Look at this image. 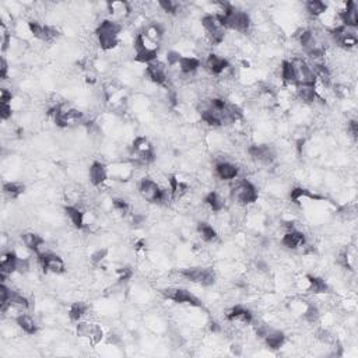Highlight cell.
Returning <instances> with one entry per match:
<instances>
[{
    "instance_id": "obj_9",
    "label": "cell",
    "mask_w": 358,
    "mask_h": 358,
    "mask_svg": "<svg viewBox=\"0 0 358 358\" xmlns=\"http://www.w3.org/2000/svg\"><path fill=\"white\" fill-rule=\"evenodd\" d=\"M332 37L336 41V44L344 49H351L354 46H357L358 38L355 33L351 28H347L344 26H337L332 30Z\"/></svg>"
},
{
    "instance_id": "obj_5",
    "label": "cell",
    "mask_w": 358,
    "mask_h": 358,
    "mask_svg": "<svg viewBox=\"0 0 358 358\" xmlns=\"http://www.w3.org/2000/svg\"><path fill=\"white\" fill-rule=\"evenodd\" d=\"M258 197H259L258 189L254 183L249 182V181H242L232 189V199L236 203L244 204V206L255 203L258 200Z\"/></svg>"
},
{
    "instance_id": "obj_19",
    "label": "cell",
    "mask_w": 358,
    "mask_h": 358,
    "mask_svg": "<svg viewBox=\"0 0 358 358\" xmlns=\"http://www.w3.org/2000/svg\"><path fill=\"white\" fill-rule=\"evenodd\" d=\"M17 262H19V256L16 252H7L6 255H3L2 261H0V276H2L3 283H5V277L7 274L17 272Z\"/></svg>"
},
{
    "instance_id": "obj_52",
    "label": "cell",
    "mask_w": 358,
    "mask_h": 358,
    "mask_svg": "<svg viewBox=\"0 0 358 358\" xmlns=\"http://www.w3.org/2000/svg\"><path fill=\"white\" fill-rule=\"evenodd\" d=\"M348 132L351 133V136L354 137V139H357V136H358V124H357V121H350L348 122Z\"/></svg>"
},
{
    "instance_id": "obj_40",
    "label": "cell",
    "mask_w": 358,
    "mask_h": 358,
    "mask_svg": "<svg viewBox=\"0 0 358 358\" xmlns=\"http://www.w3.org/2000/svg\"><path fill=\"white\" fill-rule=\"evenodd\" d=\"M158 6L163 9L165 13L170 14H176L179 10V3L172 2V0H160L158 2Z\"/></svg>"
},
{
    "instance_id": "obj_47",
    "label": "cell",
    "mask_w": 358,
    "mask_h": 358,
    "mask_svg": "<svg viewBox=\"0 0 358 358\" xmlns=\"http://www.w3.org/2000/svg\"><path fill=\"white\" fill-rule=\"evenodd\" d=\"M30 269V261L27 258H19L17 262V272L19 273H27Z\"/></svg>"
},
{
    "instance_id": "obj_12",
    "label": "cell",
    "mask_w": 358,
    "mask_h": 358,
    "mask_svg": "<svg viewBox=\"0 0 358 358\" xmlns=\"http://www.w3.org/2000/svg\"><path fill=\"white\" fill-rule=\"evenodd\" d=\"M76 330H77V334L80 337L88 339L92 344L99 343L102 340V337H104L102 329L98 325H95V323H90V322H78Z\"/></svg>"
},
{
    "instance_id": "obj_36",
    "label": "cell",
    "mask_w": 358,
    "mask_h": 358,
    "mask_svg": "<svg viewBox=\"0 0 358 358\" xmlns=\"http://www.w3.org/2000/svg\"><path fill=\"white\" fill-rule=\"evenodd\" d=\"M87 311H88V306L85 305L84 302H74L69 309V316L73 322H80L81 318L87 313Z\"/></svg>"
},
{
    "instance_id": "obj_49",
    "label": "cell",
    "mask_w": 358,
    "mask_h": 358,
    "mask_svg": "<svg viewBox=\"0 0 358 358\" xmlns=\"http://www.w3.org/2000/svg\"><path fill=\"white\" fill-rule=\"evenodd\" d=\"M339 263L341 265V266L344 267V269H348V270H351V269H352L351 265H350V258H348V254H347V252H344V254L340 255Z\"/></svg>"
},
{
    "instance_id": "obj_17",
    "label": "cell",
    "mask_w": 358,
    "mask_h": 358,
    "mask_svg": "<svg viewBox=\"0 0 358 358\" xmlns=\"http://www.w3.org/2000/svg\"><path fill=\"white\" fill-rule=\"evenodd\" d=\"M227 319L229 322H235V323H242V325H251L254 322V315L252 312L244 308L241 305L234 306L227 315Z\"/></svg>"
},
{
    "instance_id": "obj_33",
    "label": "cell",
    "mask_w": 358,
    "mask_h": 358,
    "mask_svg": "<svg viewBox=\"0 0 358 358\" xmlns=\"http://www.w3.org/2000/svg\"><path fill=\"white\" fill-rule=\"evenodd\" d=\"M306 12L313 17H320L327 12V5L320 0H311L306 3Z\"/></svg>"
},
{
    "instance_id": "obj_23",
    "label": "cell",
    "mask_w": 358,
    "mask_h": 358,
    "mask_svg": "<svg viewBox=\"0 0 358 358\" xmlns=\"http://www.w3.org/2000/svg\"><path fill=\"white\" fill-rule=\"evenodd\" d=\"M306 281H308V291L309 293L316 294V295L329 293V286H327V283L323 279L308 274L306 276Z\"/></svg>"
},
{
    "instance_id": "obj_24",
    "label": "cell",
    "mask_w": 358,
    "mask_h": 358,
    "mask_svg": "<svg viewBox=\"0 0 358 358\" xmlns=\"http://www.w3.org/2000/svg\"><path fill=\"white\" fill-rule=\"evenodd\" d=\"M265 343L269 348L272 350H279L280 347H283L284 341H286V336L284 333L280 330H267V333L265 334Z\"/></svg>"
},
{
    "instance_id": "obj_42",
    "label": "cell",
    "mask_w": 358,
    "mask_h": 358,
    "mask_svg": "<svg viewBox=\"0 0 358 358\" xmlns=\"http://www.w3.org/2000/svg\"><path fill=\"white\" fill-rule=\"evenodd\" d=\"M0 31H2V52H6L7 48H9V45H10V34H9V31H7L6 26L2 23V26H0Z\"/></svg>"
},
{
    "instance_id": "obj_26",
    "label": "cell",
    "mask_w": 358,
    "mask_h": 358,
    "mask_svg": "<svg viewBox=\"0 0 358 358\" xmlns=\"http://www.w3.org/2000/svg\"><path fill=\"white\" fill-rule=\"evenodd\" d=\"M65 213L66 215L69 217V220L72 221V224L78 229L85 227L84 222V214L81 213V210H78L77 207L74 206H66L65 207Z\"/></svg>"
},
{
    "instance_id": "obj_31",
    "label": "cell",
    "mask_w": 358,
    "mask_h": 358,
    "mask_svg": "<svg viewBox=\"0 0 358 358\" xmlns=\"http://www.w3.org/2000/svg\"><path fill=\"white\" fill-rule=\"evenodd\" d=\"M204 202H206V204H207L208 207L211 208L213 211H215V213L221 211L222 208L225 207L224 199H222L221 196L218 195L217 192H210V193L204 197Z\"/></svg>"
},
{
    "instance_id": "obj_44",
    "label": "cell",
    "mask_w": 358,
    "mask_h": 358,
    "mask_svg": "<svg viewBox=\"0 0 358 358\" xmlns=\"http://www.w3.org/2000/svg\"><path fill=\"white\" fill-rule=\"evenodd\" d=\"M13 115V111H12V104H0V116L3 121H7L10 119Z\"/></svg>"
},
{
    "instance_id": "obj_11",
    "label": "cell",
    "mask_w": 358,
    "mask_h": 358,
    "mask_svg": "<svg viewBox=\"0 0 358 358\" xmlns=\"http://www.w3.org/2000/svg\"><path fill=\"white\" fill-rule=\"evenodd\" d=\"M28 28H30V31L35 38H38L39 41H44V42H53L60 35L55 27L44 26V24H39L37 21H30Z\"/></svg>"
},
{
    "instance_id": "obj_37",
    "label": "cell",
    "mask_w": 358,
    "mask_h": 358,
    "mask_svg": "<svg viewBox=\"0 0 358 358\" xmlns=\"http://www.w3.org/2000/svg\"><path fill=\"white\" fill-rule=\"evenodd\" d=\"M9 308H17V309H28L30 302L24 295L12 291V297L9 300Z\"/></svg>"
},
{
    "instance_id": "obj_20",
    "label": "cell",
    "mask_w": 358,
    "mask_h": 358,
    "mask_svg": "<svg viewBox=\"0 0 358 358\" xmlns=\"http://www.w3.org/2000/svg\"><path fill=\"white\" fill-rule=\"evenodd\" d=\"M281 244H283V247H286L287 249H298V248H302L305 245L306 238L305 235L302 234L301 231L291 229V231H287L286 235L283 236Z\"/></svg>"
},
{
    "instance_id": "obj_48",
    "label": "cell",
    "mask_w": 358,
    "mask_h": 358,
    "mask_svg": "<svg viewBox=\"0 0 358 358\" xmlns=\"http://www.w3.org/2000/svg\"><path fill=\"white\" fill-rule=\"evenodd\" d=\"M12 92L9 91L7 88H2L0 90V104H10L12 102Z\"/></svg>"
},
{
    "instance_id": "obj_2",
    "label": "cell",
    "mask_w": 358,
    "mask_h": 358,
    "mask_svg": "<svg viewBox=\"0 0 358 358\" xmlns=\"http://www.w3.org/2000/svg\"><path fill=\"white\" fill-rule=\"evenodd\" d=\"M139 192L144 200L150 203H163L168 200V192L158 186L151 178H143L139 185Z\"/></svg>"
},
{
    "instance_id": "obj_8",
    "label": "cell",
    "mask_w": 358,
    "mask_h": 358,
    "mask_svg": "<svg viewBox=\"0 0 358 358\" xmlns=\"http://www.w3.org/2000/svg\"><path fill=\"white\" fill-rule=\"evenodd\" d=\"M294 66V73H295V84L297 85H311L315 87L316 84V77L313 74L311 66L306 63L302 59H295L291 62ZM295 85V87H297Z\"/></svg>"
},
{
    "instance_id": "obj_25",
    "label": "cell",
    "mask_w": 358,
    "mask_h": 358,
    "mask_svg": "<svg viewBox=\"0 0 358 358\" xmlns=\"http://www.w3.org/2000/svg\"><path fill=\"white\" fill-rule=\"evenodd\" d=\"M16 322H17L20 329L24 333H27V334H35V333L38 332V326L35 323V320H34L31 316L26 315V313L19 315V316L16 318Z\"/></svg>"
},
{
    "instance_id": "obj_18",
    "label": "cell",
    "mask_w": 358,
    "mask_h": 358,
    "mask_svg": "<svg viewBox=\"0 0 358 358\" xmlns=\"http://www.w3.org/2000/svg\"><path fill=\"white\" fill-rule=\"evenodd\" d=\"M206 67H207V70L211 73V74L220 76V74H222V73L225 72L228 67H229V63H228V60L225 58H221V56H218V55H215V53H211V55H208L207 56Z\"/></svg>"
},
{
    "instance_id": "obj_32",
    "label": "cell",
    "mask_w": 358,
    "mask_h": 358,
    "mask_svg": "<svg viewBox=\"0 0 358 358\" xmlns=\"http://www.w3.org/2000/svg\"><path fill=\"white\" fill-rule=\"evenodd\" d=\"M24 189L26 186L20 182H6L3 185V192L10 199H17L19 196L24 193Z\"/></svg>"
},
{
    "instance_id": "obj_30",
    "label": "cell",
    "mask_w": 358,
    "mask_h": 358,
    "mask_svg": "<svg viewBox=\"0 0 358 358\" xmlns=\"http://www.w3.org/2000/svg\"><path fill=\"white\" fill-rule=\"evenodd\" d=\"M106 6H108L109 13L117 16V17H126L132 12L129 3H126V2H112V3H108Z\"/></svg>"
},
{
    "instance_id": "obj_15",
    "label": "cell",
    "mask_w": 358,
    "mask_h": 358,
    "mask_svg": "<svg viewBox=\"0 0 358 358\" xmlns=\"http://www.w3.org/2000/svg\"><path fill=\"white\" fill-rule=\"evenodd\" d=\"M147 76L150 77L153 83H156L158 85H167V81H168L165 66L163 63H160L158 60L151 62L147 65Z\"/></svg>"
},
{
    "instance_id": "obj_51",
    "label": "cell",
    "mask_w": 358,
    "mask_h": 358,
    "mask_svg": "<svg viewBox=\"0 0 358 358\" xmlns=\"http://www.w3.org/2000/svg\"><path fill=\"white\" fill-rule=\"evenodd\" d=\"M105 256H106V249H99V251H97L95 254L92 255V262L94 263H99V262L104 261Z\"/></svg>"
},
{
    "instance_id": "obj_50",
    "label": "cell",
    "mask_w": 358,
    "mask_h": 358,
    "mask_svg": "<svg viewBox=\"0 0 358 358\" xmlns=\"http://www.w3.org/2000/svg\"><path fill=\"white\" fill-rule=\"evenodd\" d=\"M7 72H9V65H7L6 59L2 58V60H0V78L2 80H6Z\"/></svg>"
},
{
    "instance_id": "obj_3",
    "label": "cell",
    "mask_w": 358,
    "mask_h": 358,
    "mask_svg": "<svg viewBox=\"0 0 358 358\" xmlns=\"http://www.w3.org/2000/svg\"><path fill=\"white\" fill-rule=\"evenodd\" d=\"M131 156L135 158V161L137 164H143L147 165L154 161V150L151 143L146 139V137L139 136L133 140L132 144V153Z\"/></svg>"
},
{
    "instance_id": "obj_35",
    "label": "cell",
    "mask_w": 358,
    "mask_h": 358,
    "mask_svg": "<svg viewBox=\"0 0 358 358\" xmlns=\"http://www.w3.org/2000/svg\"><path fill=\"white\" fill-rule=\"evenodd\" d=\"M143 34L146 35V37H147V38L150 39L153 44H156L157 45V44L161 41V38H163L164 30L161 28V26H160V24H150V26L144 30Z\"/></svg>"
},
{
    "instance_id": "obj_22",
    "label": "cell",
    "mask_w": 358,
    "mask_h": 358,
    "mask_svg": "<svg viewBox=\"0 0 358 358\" xmlns=\"http://www.w3.org/2000/svg\"><path fill=\"white\" fill-rule=\"evenodd\" d=\"M88 175H90V181L94 186H101L108 179V171L105 168L104 164L94 163L90 167Z\"/></svg>"
},
{
    "instance_id": "obj_29",
    "label": "cell",
    "mask_w": 358,
    "mask_h": 358,
    "mask_svg": "<svg viewBox=\"0 0 358 358\" xmlns=\"http://www.w3.org/2000/svg\"><path fill=\"white\" fill-rule=\"evenodd\" d=\"M179 69L183 74H192L195 73L199 67H200V60L192 56H182V59L179 60Z\"/></svg>"
},
{
    "instance_id": "obj_43",
    "label": "cell",
    "mask_w": 358,
    "mask_h": 358,
    "mask_svg": "<svg viewBox=\"0 0 358 358\" xmlns=\"http://www.w3.org/2000/svg\"><path fill=\"white\" fill-rule=\"evenodd\" d=\"M116 273H117V277H119V281H128L132 276H133V272H132V269L129 266L117 269Z\"/></svg>"
},
{
    "instance_id": "obj_45",
    "label": "cell",
    "mask_w": 358,
    "mask_h": 358,
    "mask_svg": "<svg viewBox=\"0 0 358 358\" xmlns=\"http://www.w3.org/2000/svg\"><path fill=\"white\" fill-rule=\"evenodd\" d=\"M182 59V55L178 52H174V51H170L167 53V60H168V65L170 66H176L179 65V60Z\"/></svg>"
},
{
    "instance_id": "obj_7",
    "label": "cell",
    "mask_w": 358,
    "mask_h": 358,
    "mask_svg": "<svg viewBox=\"0 0 358 358\" xmlns=\"http://www.w3.org/2000/svg\"><path fill=\"white\" fill-rule=\"evenodd\" d=\"M202 24L204 27V31L207 34L210 42L215 44V45H220L224 41V37H225V28L220 24L217 17L213 14H207L202 19Z\"/></svg>"
},
{
    "instance_id": "obj_6",
    "label": "cell",
    "mask_w": 358,
    "mask_h": 358,
    "mask_svg": "<svg viewBox=\"0 0 358 358\" xmlns=\"http://www.w3.org/2000/svg\"><path fill=\"white\" fill-rule=\"evenodd\" d=\"M161 294L164 295V298L174 301L176 304H186V305L195 306V308L203 306L200 300L185 288H165L161 291Z\"/></svg>"
},
{
    "instance_id": "obj_27",
    "label": "cell",
    "mask_w": 358,
    "mask_h": 358,
    "mask_svg": "<svg viewBox=\"0 0 358 358\" xmlns=\"http://www.w3.org/2000/svg\"><path fill=\"white\" fill-rule=\"evenodd\" d=\"M168 183H170V192L172 199H179V197H182L188 192V185L183 183L182 181H179L175 175L170 176Z\"/></svg>"
},
{
    "instance_id": "obj_14",
    "label": "cell",
    "mask_w": 358,
    "mask_h": 358,
    "mask_svg": "<svg viewBox=\"0 0 358 358\" xmlns=\"http://www.w3.org/2000/svg\"><path fill=\"white\" fill-rule=\"evenodd\" d=\"M339 19L341 21V26L347 28H355L358 26V9L357 3L354 2H347L344 5V9L339 12Z\"/></svg>"
},
{
    "instance_id": "obj_39",
    "label": "cell",
    "mask_w": 358,
    "mask_h": 358,
    "mask_svg": "<svg viewBox=\"0 0 358 358\" xmlns=\"http://www.w3.org/2000/svg\"><path fill=\"white\" fill-rule=\"evenodd\" d=\"M290 197H291V200H294V202H298V200L302 199V197H308V199H312V200H320V199H322L320 196L315 195V193H312V192H309L308 189H304V188L293 189Z\"/></svg>"
},
{
    "instance_id": "obj_34",
    "label": "cell",
    "mask_w": 358,
    "mask_h": 358,
    "mask_svg": "<svg viewBox=\"0 0 358 358\" xmlns=\"http://www.w3.org/2000/svg\"><path fill=\"white\" fill-rule=\"evenodd\" d=\"M281 78L286 84L297 85L295 84V73H294V66L291 62L284 60L281 63Z\"/></svg>"
},
{
    "instance_id": "obj_16",
    "label": "cell",
    "mask_w": 358,
    "mask_h": 358,
    "mask_svg": "<svg viewBox=\"0 0 358 358\" xmlns=\"http://www.w3.org/2000/svg\"><path fill=\"white\" fill-rule=\"evenodd\" d=\"M21 238H23L24 245H26L28 249H31L33 252H35L38 256L48 252V251H46L45 241H44V238H42L41 235L34 234V232H26V234H23Z\"/></svg>"
},
{
    "instance_id": "obj_1",
    "label": "cell",
    "mask_w": 358,
    "mask_h": 358,
    "mask_svg": "<svg viewBox=\"0 0 358 358\" xmlns=\"http://www.w3.org/2000/svg\"><path fill=\"white\" fill-rule=\"evenodd\" d=\"M122 31V26L112 21V20H104L97 28V37L98 42L101 49L104 51H111L115 46L119 44V34Z\"/></svg>"
},
{
    "instance_id": "obj_28",
    "label": "cell",
    "mask_w": 358,
    "mask_h": 358,
    "mask_svg": "<svg viewBox=\"0 0 358 358\" xmlns=\"http://www.w3.org/2000/svg\"><path fill=\"white\" fill-rule=\"evenodd\" d=\"M297 94L301 101H304L306 104H312L318 99L316 90H315V87H311V85H297Z\"/></svg>"
},
{
    "instance_id": "obj_13",
    "label": "cell",
    "mask_w": 358,
    "mask_h": 358,
    "mask_svg": "<svg viewBox=\"0 0 358 358\" xmlns=\"http://www.w3.org/2000/svg\"><path fill=\"white\" fill-rule=\"evenodd\" d=\"M248 153L251 158L256 161V163L265 164V165H269L274 161L276 158V154L272 147H269L266 144H259V146H251L248 149Z\"/></svg>"
},
{
    "instance_id": "obj_38",
    "label": "cell",
    "mask_w": 358,
    "mask_h": 358,
    "mask_svg": "<svg viewBox=\"0 0 358 358\" xmlns=\"http://www.w3.org/2000/svg\"><path fill=\"white\" fill-rule=\"evenodd\" d=\"M197 231H199L200 236H202L206 242H213L214 240H217L215 229L211 227L210 224H207V222H200L199 227H197Z\"/></svg>"
},
{
    "instance_id": "obj_10",
    "label": "cell",
    "mask_w": 358,
    "mask_h": 358,
    "mask_svg": "<svg viewBox=\"0 0 358 358\" xmlns=\"http://www.w3.org/2000/svg\"><path fill=\"white\" fill-rule=\"evenodd\" d=\"M38 259L44 272H49V273L55 274L65 273L66 265L59 255H55L52 252H45V254L39 255Z\"/></svg>"
},
{
    "instance_id": "obj_4",
    "label": "cell",
    "mask_w": 358,
    "mask_h": 358,
    "mask_svg": "<svg viewBox=\"0 0 358 358\" xmlns=\"http://www.w3.org/2000/svg\"><path fill=\"white\" fill-rule=\"evenodd\" d=\"M181 274L186 280L197 283L204 287L213 286L215 283L214 272H213V269H208V267H190V269L182 270Z\"/></svg>"
},
{
    "instance_id": "obj_41",
    "label": "cell",
    "mask_w": 358,
    "mask_h": 358,
    "mask_svg": "<svg viewBox=\"0 0 358 358\" xmlns=\"http://www.w3.org/2000/svg\"><path fill=\"white\" fill-rule=\"evenodd\" d=\"M319 316H320L319 309H318V308H316L315 305H309L308 308H306L305 312H304V318H305L306 322H309V323H315V322H318Z\"/></svg>"
},
{
    "instance_id": "obj_53",
    "label": "cell",
    "mask_w": 358,
    "mask_h": 358,
    "mask_svg": "<svg viewBox=\"0 0 358 358\" xmlns=\"http://www.w3.org/2000/svg\"><path fill=\"white\" fill-rule=\"evenodd\" d=\"M218 330H220V326H218V323L213 322V323H211V332H218Z\"/></svg>"
},
{
    "instance_id": "obj_21",
    "label": "cell",
    "mask_w": 358,
    "mask_h": 358,
    "mask_svg": "<svg viewBox=\"0 0 358 358\" xmlns=\"http://www.w3.org/2000/svg\"><path fill=\"white\" fill-rule=\"evenodd\" d=\"M215 174L222 181H231V179H235L238 176L240 170L234 164L228 163V161H221V163L215 165Z\"/></svg>"
},
{
    "instance_id": "obj_46",
    "label": "cell",
    "mask_w": 358,
    "mask_h": 358,
    "mask_svg": "<svg viewBox=\"0 0 358 358\" xmlns=\"http://www.w3.org/2000/svg\"><path fill=\"white\" fill-rule=\"evenodd\" d=\"M113 207L121 213H126L129 210V204L124 199H113Z\"/></svg>"
}]
</instances>
